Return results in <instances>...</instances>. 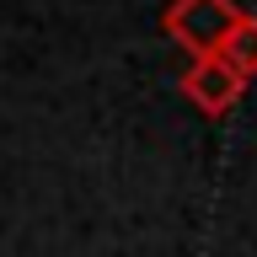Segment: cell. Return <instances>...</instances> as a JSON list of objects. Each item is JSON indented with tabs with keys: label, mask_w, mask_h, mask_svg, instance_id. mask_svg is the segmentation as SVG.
I'll list each match as a JSON object with an SVG mask.
<instances>
[{
	"label": "cell",
	"mask_w": 257,
	"mask_h": 257,
	"mask_svg": "<svg viewBox=\"0 0 257 257\" xmlns=\"http://www.w3.org/2000/svg\"><path fill=\"white\" fill-rule=\"evenodd\" d=\"M241 16L246 11H241L236 0H172L166 16H161V27H166L172 43L188 48L193 59H209V54L225 48V38H230V27H236Z\"/></svg>",
	"instance_id": "1"
},
{
	"label": "cell",
	"mask_w": 257,
	"mask_h": 257,
	"mask_svg": "<svg viewBox=\"0 0 257 257\" xmlns=\"http://www.w3.org/2000/svg\"><path fill=\"white\" fill-rule=\"evenodd\" d=\"M182 91H188V102H193L198 112L220 118V112H230V107L241 102L246 80H241L236 70L220 59V54H209V59H193L188 70H182Z\"/></svg>",
	"instance_id": "2"
},
{
	"label": "cell",
	"mask_w": 257,
	"mask_h": 257,
	"mask_svg": "<svg viewBox=\"0 0 257 257\" xmlns=\"http://www.w3.org/2000/svg\"><path fill=\"white\" fill-rule=\"evenodd\" d=\"M220 59L230 64L241 80L257 75V16H241L236 27H230V38H225V48H220Z\"/></svg>",
	"instance_id": "3"
}]
</instances>
